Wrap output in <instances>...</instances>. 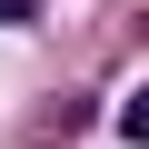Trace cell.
Instances as JSON below:
<instances>
[{
    "label": "cell",
    "mask_w": 149,
    "mask_h": 149,
    "mask_svg": "<svg viewBox=\"0 0 149 149\" xmlns=\"http://www.w3.org/2000/svg\"><path fill=\"white\" fill-rule=\"evenodd\" d=\"M119 139H139V149H149V90H129V100H119Z\"/></svg>",
    "instance_id": "1"
},
{
    "label": "cell",
    "mask_w": 149,
    "mask_h": 149,
    "mask_svg": "<svg viewBox=\"0 0 149 149\" xmlns=\"http://www.w3.org/2000/svg\"><path fill=\"white\" fill-rule=\"evenodd\" d=\"M30 10H40V0H0V30H20V20H30Z\"/></svg>",
    "instance_id": "2"
}]
</instances>
